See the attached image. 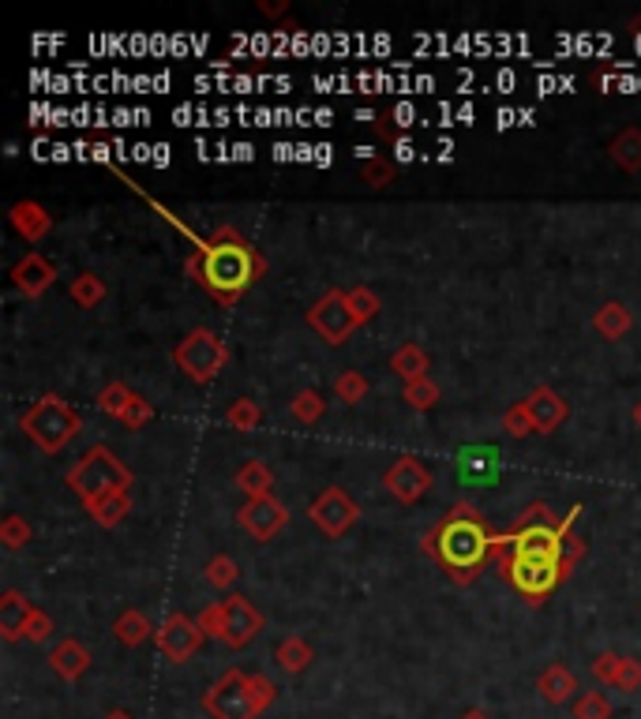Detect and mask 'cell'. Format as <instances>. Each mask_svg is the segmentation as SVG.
Instances as JSON below:
<instances>
[{
    "instance_id": "obj_1",
    "label": "cell",
    "mask_w": 641,
    "mask_h": 719,
    "mask_svg": "<svg viewBox=\"0 0 641 719\" xmlns=\"http://www.w3.org/2000/svg\"><path fill=\"white\" fill-rule=\"evenodd\" d=\"M188 267H192L195 278H200L222 304H233V300L259 278L263 259L244 244V236H237L233 229H222L211 244H203V248L192 255Z\"/></svg>"
},
{
    "instance_id": "obj_2",
    "label": "cell",
    "mask_w": 641,
    "mask_h": 719,
    "mask_svg": "<svg viewBox=\"0 0 641 719\" xmlns=\"http://www.w3.org/2000/svg\"><path fill=\"white\" fill-rule=\"evenodd\" d=\"M492 539L495 536H488V528L469 514V506H458V514L439 522L436 533L428 536V551L436 555L450 573L469 577V570H477L488 558V551H492Z\"/></svg>"
},
{
    "instance_id": "obj_3",
    "label": "cell",
    "mask_w": 641,
    "mask_h": 719,
    "mask_svg": "<svg viewBox=\"0 0 641 719\" xmlns=\"http://www.w3.org/2000/svg\"><path fill=\"white\" fill-rule=\"evenodd\" d=\"M68 487L83 503H102L109 495H120V491L131 487V472L125 461H117L106 447H94L87 458H79L68 469Z\"/></svg>"
},
{
    "instance_id": "obj_4",
    "label": "cell",
    "mask_w": 641,
    "mask_h": 719,
    "mask_svg": "<svg viewBox=\"0 0 641 719\" xmlns=\"http://www.w3.org/2000/svg\"><path fill=\"white\" fill-rule=\"evenodd\" d=\"M19 428H23V434L42 453H56L79 434V412H75L68 401H61L56 394H45L34 409H26Z\"/></svg>"
},
{
    "instance_id": "obj_5",
    "label": "cell",
    "mask_w": 641,
    "mask_h": 719,
    "mask_svg": "<svg viewBox=\"0 0 641 719\" xmlns=\"http://www.w3.org/2000/svg\"><path fill=\"white\" fill-rule=\"evenodd\" d=\"M203 708L214 719H256L263 708L252 694V675L241 667H229L218 675V683L203 694Z\"/></svg>"
},
{
    "instance_id": "obj_6",
    "label": "cell",
    "mask_w": 641,
    "mask_h": 719,
    "mask_svg": "<svg viewBox=\"0 0 641 719\" xmlns=\"http://www.w3.org/2000/svg\"><path fill=\"white\" fill-rule=\"evenodd\" d=\"M173 360H177V367L192 378V383L206 386V383H214V378H218L225 360H229V348H225V342L218 334H211V330L200 326V330H192L181 345H177Z\"/></svg>"
},
{
    "instance_id": "obj_7",
    "label": "cell",
    "mask_w": 641,
    "mask_h": 719,
    "mask_svg": "<svg viewBox=\"0 0 641 719\" xmlns=\"http://www.w3.org/2000/svg\"><path fill=\"white\" fill-rule=\"evenodd\" d=\"M308 323H312V330L323 337L327 345H345L349 334L361 326L353 315V308H349V292H342V289H330L327 297H319L312 311H308Z\"/></svg>"
},
{
    "instance_id": "obj_8",
    "label": "cell",
    "mask_w": 641,
    "mask_h": 719,
    "mask_svg": "<svg viewBox=\"0 0 641 719\" xmlns=\"http://www.w3.org/2000/svg\"><path fill=\"white\" fill-rule=\"evenodd\" d=\"M499 566H503V577L514 584L522 595H533V600H541V595H548L555 584H559L563 577V562H552V558H499Z\"/></svg>"
},
{
    "instance_id": "obj_9",
    "label": "cell",
    "mask_w": 641,
    "mask_h": 719,
    "mask_svg": "<svg viewBox=\"0 0 641 719\" xmlns=\"http://www.w3.org/2000/svg\"><path fill=\"white\" fill-rule=\"evenodd\" d=\"M203 626L200 619H188V614H169V619L158 626V648L165 652V659H173V664H184V659H192L195 652L203 645Z\"/></svg>"
},
{
    "instance_id": "obj_10",
    "label": "cell",
    "mask_w": 641,
    "mask_h": 719,
    "mask_svg": "<svg viewBox=\"0 0 641 719\" xmlns=\"http://www.w3.org/2000/svg\"><path fill=\"white\" fill-rule=\"evenodd\" d=\"M308 514H312V522L319 525V533H327L330 539H338V536H345L349 528H353L356 522V503L345 495L342 487H327L323 495L316 498L312 506H308Z\"/></svg>"
},
{
    "instance_id": "obj_11",
    "label": "cell",
    "mask_w": 641,
    "mask_h": 719,
    "mask_svg": "<svg viewBox=\"0 0 641 719\" xmlns=\"http://www.w3.org/2000/svg\"><path fill=\"white\" fill-rule=\"evenodd\" d=\"M222 611H225V619H222L218 637L229 648H248L263 630V614L252 608V600H244V595H229V600H222Z\"/></svg>"
},
{
    "instance_id": "obj_12",
    "label": "cell",
    "mask_w": 641,
    "mask_h": 719,
    "mask_svg": "<svg viewBox=\"0 0 641 719\" xmlns=\"http://www.w3.org/2000/svg\"><path fill=\"white\" fill-rule=\"evenodd\" d=\"M241 528L248 533L252 539H259V544H267V539H275L281 528H286L289 522V509L278 503L275 495H267V498H248L241 509Z\"/></svg>"
},
{
    "instance_id": "obj_13",
    "label": "cell",
    "mask_w": 641,
    "mask_h": 719,
    "mask_svg": "<svg viewBox=\"0 0 641 719\" xmlns=\"http://www.w3.org/2000/svg\"><path fill=\"white\" fill-rule=\"evenodd\" d=\"M383 484H386V491H391V495L398 498L402 506H413L424 495V491L431 487V469L420 465L417 458H409V453H405V458H398L391 469H386Z\"/></svg>"
},
{
    "instance_id": "obj_14",
    "label": "cell",
    "mask_w": 641,
    "mask_h": 719,
    "mask_svg": "<svg viewBox=\"0 0 641 719\" xmlns=\"http://www.w3.org/2000/svg\"><path fill=\"white\" fill-rule=\"evenodd\" d=\"M53 281H56L53 262L45 259V255H38V251H26L23 259L15 262V270H12V286L19 292H26V297H42V292L50 289Z\"/></svg>"
},
{
    "instance_id": "obj_15",
    "label": "cell",
    "mask_w": 641,
    "mask_h": 719,
    "mask_svg": "<svg viewBox=\"0 0 641 719\" xmlns=\"http://www.w3.org/2000/svg\"><path fill=\"white\" fill-rule=\"evenodd\" d=\"M525 409H530L533 428L541 434H552L563 420H567V401H563L552 386H536V390L525 397Z\"/></svg>"
},
{
    "instance_id": "obj_16",
    "label": "cell",
    "mask_w": 641,
    "mask_h": 719,
    "mask_svg": "<svg viewBox=\"0 0 641 719\" xmlns=\"http://www.w3.org/2000/svg\"><path fill=\"white\" fill-rule=\"evenodd\" d=\"M38 608L31 600H26L19 589H8L4 595H0V637L4 641H19V637H26V622H31V614Z\"/></svg>"
},
{
    "instance_id": "obj_17",
    "label": "cell",
    "mask_w": 641,
    "mask_h": 719,
    "mask_svg": "<svg viewBox=\"0 0 641 719\" xmlns=\"http://www.w3.org/2000/svg\"><path fill=\"white\" fill-rule=\"evenodd\" d=\"M50 667L64 678V683H79L90 667V652L83 648L79 641L64 637L61 645H53V652H50Z\"/></svg>"
},
{
    "instance_id": "obj_18",
    "label": "cell",
    "mask_w": 641,
    "mask_h": 719,
    "mask_svg": "<svg viewBox=\"0 0 641 719\" xmlns=\"http://www.w3.org/2000/svg\"><path fill=\"white\" fill-rule=\"evenodd\" d=\"M536 689H541V697L548 705H567L574 697V689H578V678H574V670L567 664H552V667L541 670Z\"/></svg>"
},
{
    "instance_id": "obj_19",
    "label": "cell",
    "mask_w": 641,
    "mask_h": 719,
    "mask_svg": "<svg viewBox=\"0 0 641 719\" xmlns=\"http://www.w3.org/2000/svg\"><path fill=\"white\" fill-rule=\"evenodd\" d=\"M12 225L23 240H42V236L53 229V217L45 214L38 203H31V198H23V203L12 206Z\"/></svg>"
},
{
    "instance_id": "obj_20",
    "label": "cell",
    "mask_w": 641,
    "mask_h": 719,
    "mask_svg": "<svg viewBox=\"0 0 641 719\" xmlns=\"http://www.w3.org/2000/svg\"><path fill=\"white\" fill-rule=\"evenodd\" d=\"M608 154L611 162L619 169H627V173H638L641 169V128H623L616 139L608 143Z\"/></svg>"
},
{
    "instance_id": "obj_21",
    "label": "cell",
    "mask_w": 641,
    "mask_h": 719,
    "mask_svg": "<svg viewBox=\"0 0 641 719\" xmlns=\"http://www.w3.org/2000/svg\"><path fill=\"white\" fill-rule=\"evenodd\" d=\"M592 326H597L600 334L608 337V342H619V337H623L627 330L634 326V315H630V311L619 304V300H608V304L600 308L597 315H592Z\"/></svg>"
},
{
    "instance_id": "obj_22",
    "label": "cell",
    "mask_w": 641,
    "mask_h": 719,
    "mask_svg": "<svg viewBox=\"0 0 641 719\" xmlns=\"http://www.w3.org/2000/svg\"><path fill=\"white\" fill-rule=\"evenodd\" d=\"M113 637H117L120 645H128V648L143 645V641L150 637V622H147V614H143V611H136V608L120 611V619L113 622Z\"/></svg>"
},
{
    "instance_id": "obj_23",
    "label": "cell",
    "mask_w": 641,
    "mask_h": 719,
    "mask_svg": "<svg viewBox=\"0 0 641 719\" xmlns=\"http://www.w3.org/2000/svg\"><path fill=\"white\" fill-rule=\"evenodd\" d=\"M391 367L405 378V383H417V378H428L424 375L428 372V353H424L420 345L405 342V345H398V353L391 356Z\"/></svg>"
},
{
    "instance_id": "obj_24",
    "label": "cell",
    "mask_w": 641,
    "mask_h": 719,
    "mask_svg": "<svg viewBox=\"0 0 641 719\" xmlns=\"http://www.w3.org/2000/svg\"><path fill=\"white\" fill-rule=\"evenodd\" d=\"M237 487L248 498H267L270 487H275V476H270V469L263 465V461H248V465H241L237 472Z\"/></svg>"
},
{
    "instance_id": "obj_25",
    "label": "cell",
    "mask_w": 641,
    "mask_h": 719,
    "mask_svg": "<svg viewBox=\"0 0 641 719\" xmlns=\"http://www.w3.org/2000/svg\"><path fill=\"white\" fill-rule=\"evenodd\" d=\"M278 667L286 670V675H300L308 664H312V645H308L305 637H286L275 652Z\"/></svg>"
},
{
    "instance_id": "obj_26",
    "label": "cell",
    "mask_w": 641,
    "mask_h": 719,
    "mask_svg": "<svg viewBox=\"0 0 641 719\" xmlns=\"http://www.w3.org/2000/svg\"><path fill=\"white\" fill-rule=\"evenodd\" d=\"M106 281L98 278V273H90V270H83L79 278H72V286H68V297L75 300L79 308H98L102 300H106Z\"/></svg>"
},
{
    "instance_id": "obj_27",
    "label": "cell",
    "mask_w": 641,
    "mask_h": 719,
    "mask_svg": "<svg viewBox=\"0 0 641 719\" xmlns=\"http://www.w3.org/2000/svg\"><path fill=\"white\" fill-rule=\"evenodd\" d=\"M87 509L102 528H117L128 517L131 498H128V491H120V495H109V498H102V503H90Z\"/></svg>"
},
{
    "instance_id": "obj_28",
    "label": "cell",
    "mask_w": 641,
    "mask_h": 719,
    "mask_svg": "<svg viewBox=\"0 0 641 719\" xmlns=\"http://www.w3.org/2000/svg\"><path fill=\"white\" fill-rule=\"evenodd\" d=\"M461 472H466V476H473L477 484H480V480H492V472H495V453H492V447H484V450L469 447L466 453H461Z\"/></svg>"
},
{
    "instance_id": "obj_29",
    "label": "cell",
    "mask_w": 641,
    "mask_h": 719,
    "mask_svg": "<svg viewBox=\"0 0 641 719\" xmlns=\"http://www.w3.org/2000/svg\"><path fill=\"white\" fill-rule=\"evenodd\" d=\"M131 397H136V394H131L125 383H109L106 390L98 394V409L106 412V416H113V420H125Z\"/></svg>"
},
{
    "instance_id": "obj_30",
    "label": "cell",
    "mask_w": 641,
    "mask_h": 719,
    "mask_svg": "<svg viewBox=\"0 0 641 719\" xmlns=\"http://www.w3.org/2000/svg\"><path fill=\"white\" fill-rule=\"evenodd\" d=\"M349 308H353V315H356V323H372L375 315H380V308H383V300L375 297V289H367V286H356V289H349Z\"/></svg>"
},
{
    "instance_id": "obj_31",
    "label": "cell",
    "mask_w": 641,
    "mask_h": 719,
    "mask_svg": "<svg viewBox=\"0 0 641 719\" xmlns=\"http://www.w3.org/2000/svg\"><path fill=\"white\" fill-rule=\"evenodd\" d=\"M225 420L233 423L237 431H252V428H259V420H263V409L252 397H241V401H233L229 405V412H225Z\"/></svg>"
},
{
    "instance_id": "obj_32",
    "label": "cell",
    "mask_w": 641,
    "mask_h": 719,
    "mask_svg": "<svg viewBox=\"0 0 641 719\" xmlns=\"http://www.w3.org/2000/svg\"><path fill=\"white\" fill-rule=\"evenodd\" d=\"M574 719H611V701L600 689H589L574 701Z\"/></svg>"
},
{
    "instance_id": "obj_33",
    "label": "cell",
    "mask_w": 641,
    "mask_h": 719,
    "mask_svg": "<svg viewBox=\"0 0 641 719\" xmlns=\"http://www.w3.org/2000/svg\"><path fill=\"white\" fill-rule=\"evenodd\" d=\"M206 581L214 584V589H233V581H237V562H233L229 555H214L211 562H206Z\"/></svg>"
},
{
    "instance_id": "obj_34",
    "label": "cell",
    "mask_w": 641,
    "mask_h": 719,
    "mask_svg": "<svg viewBox=\"0 0 641 719\" xmlns=\"http://www.w3.org/2000/svg\"><path fill=\"white\" fill-rule=\"evenodd\" d=\"M289 412H293V420L300 423H316L319 416H323V397H319V390H300L293 401H289Z\"/></svg>"
},
{
    "instance_id": "obj_35",
    "label": "cell",
    "mask_w": 641,
    "mask_h": 719,
    "mask_svg": "<svg viewBox=\"0 0 641 719\" xmlns=\"http://www.w3.org/2000/svg\"><path fill=\"white\" fill-rule=\"evenodd\" d=\"M405 401L413 405V409H431V405L439 401V386L431 383V378H417V383H405Z\"/></svg>"
},
{
    "instance_id": "obj_36",
    "label": "cell",
    "mask_w": 641,
    "mask_h": 719,
    "mask_svg": "<svg viewBox=\"0 0 641 719\" xmlns=\"http://www.w3.org/2000/svg\"><path fill=\"white\" fill-rule=\"evenodd\" d=\"M0 539H4L8 551H19V547L31 539V522H23L19 514H8L4 522H0Z\"/></svg>"
},
{
    "instance_id": "obj_37",
    "label": "cell",
    "mask_w": 641,
    "mask_h": 719,
    "mask_svg": "<svg viewBox=\"0 0 641 719\" xmlns=\"http://www.w3.org/2000/svg\"><path fill=\"white\" fill-rule=\"evenodd\" d=\"M334 390H338V397H342L345 405H356L367 394V378L361 372H342V375L334 378Z\"/></svg>"
},
{
    "instance_id": "obj_38",
    "label": "cell",
    "mask_w": 641,
    "mask_h": 719,
    "mask_svg": "<svg viewBox=\"0 0 641 719\" xmlns=\"http://www.w3.org/2000/svg\"><path fill=\"white\" fill-rule=\"evenodd\" d=\"M503 428H506V434H514V439H525V434L536 431V428H533V416H530V409H525V401H517V405H511V409H506Z\"/></svg>"
},
{
    "instance_id": "obj_39",
    "label": "cell",
    "mask_w": 641,
    "mask_h": 719,
    "mask_svg": "<svg viewBox=\"0 0 641 719\" xmlns=\"http://www.w3.org/2000/svg\"><path fill=\"white\" fill-rule=\"evenodd\" d=\"M619 667H623V656H616V652H600V656L589 664L592 678H597V683H608V686H616Z\"/></svg>"
},
{
    "instance_id": "obj_40",
    "label": "cell",
    "mask_w": 641,
    "mask_h": 719,
    "mask_svg": "<svg viewBox=\"0 0 641 719\" xmlns=\"http://www.w3.org/2000/svg\"><path fill=\"white\" fill-rule=\"evenodd\" d=\"M150 416H154V409H150V401H147V397H139V394H136V397H131V405H128V412H125V420H120V423L136 431V428H143V423L150 420Z\"/></svg>"
},
{
    "instance_id": "obj_41",
    "label": "cell",
    "mask_w": 641,
    "mask_h": 719,
    "mask_svg": "<svg viewBox=\"0 0 641 719\" xmlns=\"http://www.w3.org/2000/svg\"><path fill=\"white\" fill-rule=\"evenodd\" d=\"M616 689H623V694H634V689H641V664H638V659H623L619 678H616Z\"/></svg>"
},
{
    "instance_id": "obj_42",
    "label": "cell",
    "mask_w": 641,
    "mask_h": 719,
    "mask_svg": "<svg viewBox=\"0 0 641 719\" xmlns=\"http://www.w3.org/2000/svg\"><path fill=\"white\" fill-rule=\"evenodd\" d=\"M26 637H31V641H50L53 637V619L42 608H38L31 614V622H26Z\"/></svg>"
},
{
    "instance_id": "obj_43",
    "label": "cell",
    "mask_w": 641,
    "mask_h": 719,
    "mask_svg": "<svg viewBox=\"0 0 641 719\" xmlns=\"http://www.w3.org/2000/svg\"><path fill=\"white\" fill-rule=\"evenodd\" d=\"M364 180H367V187L391 184V180H394V165H391V162H380V158H375V162L364 165Z\"/></svg>"
},
{
    "instance_id": "obj_44",
    "label": "cell",
    "mask_w": 641,
    "mask_h": 719,
    "mask_svg": "<svg viewBox=\"0 0 641 719\" xmlns=\"http://www.w3.org/2000/svg\"><path fill=\"white\" fill-rule=\"evenodd\" d=\"M252 694H256L259 708H270V705H275V697H278V686L270 683L267 675H252Z\"/></svg>"
},
{
    "instance_id": "obj_45",
    "label": "cell",
    "mask_w": 641,
    "mask_h": 719,
    "mask_svg": "<svg viewBox=\"0 0 641 719\" xmlns=\"http://www.w3.org/2000/svg\"><path fill=\"white\" fill-rule=\"evenodd\" d=\"M222 619H225L222 600H218V603H211V608H203V611H200V626H203V633H211V637H218V633H222Z\"/></svg>"
},
{
    "instance_id": "obj_46",
    "label": "cell",
    "mask_w": 641,
    "mask_h": 719,
    "mask_svg": "<svg viewBox=\"0 0 641 719\" xmlns=\"http://www.w3.org/2000/svg\"><path fill=\"white\" fill-rule=\"evenodd\" d=\"M413 158H417V147H413V139H398V143H394V162H413Z\"/></svg>"
},
{
    "instance_id": "obj_47",
    "label": "cell",
    "mask_w": 641,
    "mask_h": 719,
    "mask_svg": "<svg viewBox=\"0 0 641 719\" xmlns=\"http://www.w3.org/2000/svg\"><path fill=\"white\" fill-rule=\"evenodd\" d=\"M259 12H263V15H281V12H286V0H278V4H270V0H263Z\"/></svg>"
},
{
    "instance_id": "obj_48",
    "label": "cell",
    "mask_w": 641,
    "mask_h": 719,
    "mask_svg": "<svg viewBox=\"0 0 641 719\" xmlns=\"http://www.w3.org/2000/svg\"><path fill=\"white\" fill-rule=\"evenodd\" d=\"M394 117H398L402 128H409L413 125V106H398V109H394Z\"/></svg>"
},
{
    "instance_id": "obj_49",
    "label": "cell",
    "mask_w": 641,
    "mask_h": 719,
    "mask_svg": "<svg viewBox=\"0 0 641 719\" xmlns=\"http://www.w3.org/2000/svg\"><path fill=\"white\" fill-rule=\"evenodd\" d=\"M461 719H492V716H488V712H484V708H469V712H466V716H461Z\"/></svg>"
},
{
    "instance_id": "obj_50",
    "label": "cell",
    "mask_w": 641,
    "mask_h": 719,
    "mask_svg": "<svg viewBox=\"0 0 641 719\" xmlns=\"http://www.w3.org/2000/svg\"><path fill=\"white\" fill-rule=\"evenodd\" d=\"M106 719H131V716H128V712H125V708H117V712H109V716H106Z\"/></svg>"
},
{
    "instance_id": "obj_51",
    "label": "cell",
    "mask_w": 641,
    "mask_h": 719,
    "mask_svg": "<svg viewBox=\"0 0 641 719\" xmlns=\"http://www.w3.org/2000/svg\"><path fill=\"white\" fill-rule=\"evenodd\" d=\"M634 423H638V428H641V401L634 405Z\"/></svg>"
}]
</instances>
